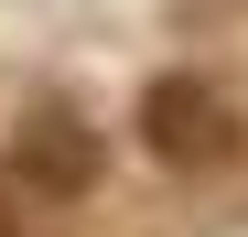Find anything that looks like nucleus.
I'll list each match as a JSON object with an SVG mask.
<instances>
[{"label": "nucleus", "mask_w": 248, "mask_h": 237, "mask_svg": "<svg viewBox=\"0 0 248 237\" xmlns=\"http://www.w3.org/2000/svg\"><path fill=\"white\" fill-rule=\"evenodd\" d=\"M0 237H22V216H11V194H0Z\"/></svg>", "instance_id": "7ed1b4c3"}, {"label": "nucleus", "mask_w": 248, "mask_h": 237, "mask_svg": "<svg viewBox=\"0 0 248 237\" xmlns=\"http://www.w3.org/2000/svg\"><path fill=\"white\" fill-rule=\"evenodd\" d=\"M140 151L162 173H216L237 151V108L227 87H205V75H151L140 87Z\"/></svg>", "instance_id": "f03ea898"}, {"label": "nucleus", "mask_w": 248, "mask_h": 237, "mask_svg": "<svg viewBox=\"0 0 248 237\" xmlns=\"http://www.w3.org/2000/svg\"><path fill=\"white\" fill-rule=\"evenodd\" d=\"M97 173H108V140H97V118L76 97H32L11 118V194L76 205V194H97Z\"/></svg>", "instance_id": "f257e3e1"}]
</instances>
